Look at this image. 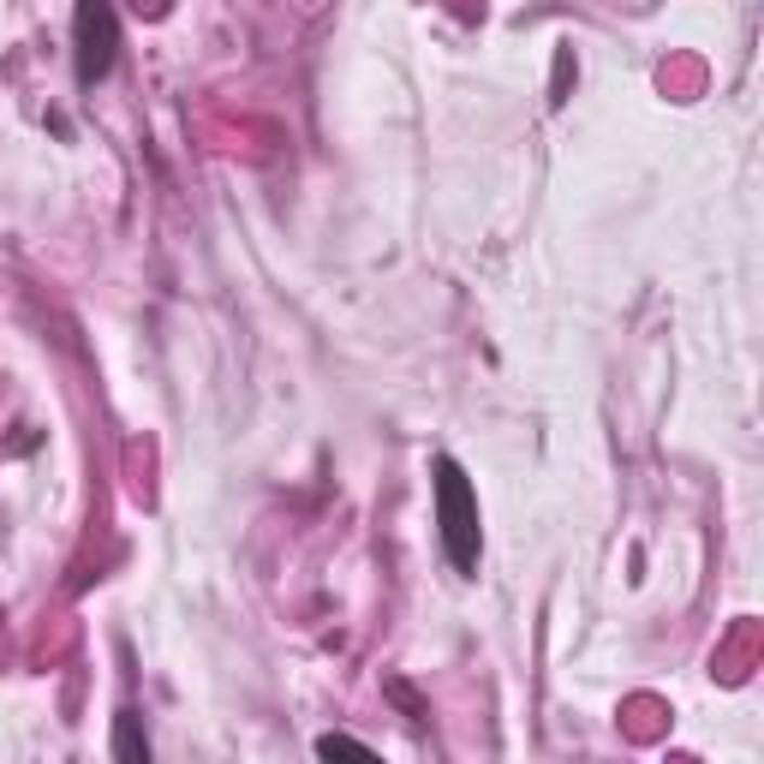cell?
Here are the masks:
<instances>
[{"instance_id": "cell-4", "label": "cell", "mask_w": 764, "mask_h": 764, "mask_svg": "<svg viewBox=\"0 0 764 764\" xmlns=\"http://www.w3.org/2000/svg\"><path fill=\"white\" fill-rule=\"evenodd\" d=\"M316 752H323V759H371V747L352 740V735H323V740H316Z\"/></svg>"}, {"instance_id": "cell-1", "label": "cell", "mask_w": 764, "mask_h": 764, "mask_svg": "<svg viewBox=\"0 0 764 764\" xmlns=\"http://www.w3.org/2000/svg\"><path fill=\"white\" fill-rule=\"evenodd\" d=\"M437 520H442L449 561L461 573H472L478 568V496L454 461H437Z\"/></svg>"}, {"instance_id": "cell-2", "label": "cell", "mask_w": 764, "mask_h": 764, "mask_svg": "<svg viewBox=\"0 0 764 764\" xmlns=\"http://www.w3.org/2000/svg\"><path fill=\"white\" fill-rule=\"evenodd\" d=\"M73 42H78V85H102L120 61V18L114 0H78L73 18Z\"/></svg>"}, {"instance_id": "cell-3", "label": "cell", "mask_w": 764, "mask_h": 764, "mask_svg": "<svg viewBox=\"0 0 764 764\" xmlns=\"http://www.w3.org/2000/svg\"><path fill=\"white\" fill-rule=\"evenodd\" d=\"M114 752H120V759H132V764L150 759V740L138 735V716L132 711H120V740H114Z\"/></svg>"}]
</instances>
